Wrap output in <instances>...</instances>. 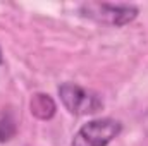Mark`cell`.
Listing matches in <instances>:
<instances>
[{
  "label": "cell",
  "mask_w": 148,
  "mask_h": 146,
  "mask_svg": "<svg viewBox=\"0 0 148 146\" xmlns=\"http://www.w3.org/2000/svg\"><path fill=\"white\" fill-rule=\"evenodd\" d=\"M59 96L64 107L73 115H91L103 108L102 98L86 88H81L76 83H64L59 86Z\"/></svg>",
  "instance_id": "obj_1"
},
{
  "label": "cell",
  "mask_w": 148,
  "mask_h": 146,
  "mask_svg": "<svg viewBox=\"0 0 148 146\" xmlns=\"http://www.w3.org/2000/svg\"><path fill=\"white\" fill-rule=\"evenodd\" d=\"M122 131V124L115 119H95L84 124L74 134L71 146H107Z\"/></svg>",
  "instance_id": "obj_2"
},
{
  "label": "cell",
  "mask_w": 148,
  "mask_h": 146,
  "mask_svg": "<svg viewBox=\"0 0 148 146\" xmlns=\"http://www.w3.org/2000/svg\"><path fill=\"white\" fill-rule=\"evenodd\" d=\"M83 16L95 19L98 23H105L110 26H124L129 24L131 21L136 19L138 16V7L127 5V3H105V2H88L81 5Z\"/></svg>",
  "instance_id": "obj_3"
},
{
  "label": "cell",
  "mask_w": 148,
  "mask_h": 146,
  "mask_svg": "<svg viewBox=\"0 0 148 146\" xmlns=\"http://www.w3.org/2000/svg\"><path fill=\"white\" fill-rule=\"evenodd\" d=\"M29 110H31V115L36 117L40 120H48L55 115L57 112V105L53 102V98L47 93H35L31 96V102H29Z\"/></svg>",
  "instance_id": "obj_4"
},
{
  "label": "cell",
  "mask_w": 148,
  "mask_h": 146,
  "mask_svg": "<svg viewBox=\"0 0 148 146\" xmlns=\"http://www.w3.org/2000/svg\"><path fill=\"white\" fill-rule=\"evenodd\" d=\"M16 120L10 113H5L2 119H0V143H7L10 141L14 136H16Z\"/></svg>",
  "instance_id": "obj_5"
},
{
  "label": "cell",
  "mask_w": 148,
  "mask_h": 146,
  "mask_svg": "<svg viewBox=\"0 0 148 146\" xmlns=\"http://www.w3.org/2000/svg\"><path fill=\"white\" fill-rule=\"evenodd\" d=\"M2 60H3V57H2V50H0V64H2Z\"/></svg>",
  "instance_id": "obj_6"
}]
</instances>
